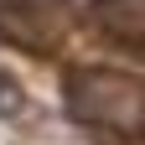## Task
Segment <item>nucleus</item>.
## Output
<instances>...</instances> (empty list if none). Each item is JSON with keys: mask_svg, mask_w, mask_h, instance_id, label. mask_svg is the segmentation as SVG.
Segmentation results:
<instances>
[{"mask_svg": "<svg viewBox=\"0 0 145 145\" xmlns=\"http://www.w3.org/2000/svg\"><path fill=\"white\" fill-rule=\"evenodd\" d=\"M62 109L88 130L145 140V78L124 67H72L62 78Z\"/></svg>", "mask_w": 145, "mask_h": 145, "instance_id": "f257e3e1", "label": "nucleus"}, {"mask_svg": "<svg viewBox=\"0 0 145 145\" xmlns=\"http://www.w3.org/2000/svg\"><path fill=\"white\" fill-rule=\"evenodd\" d=\"M67 31H72V10L62 0H0V42H10L16 52L47 57L62 47Z\"/></svg>", "mask_w": 145, "mask_h": 145, "instance_id": "f03ea898", "label": "nucleus"}, {"mask_svg": "<svg viewBox=\"0 0 145 145\" xmlns=\"http://www.w3.org/2000/svg\"><path fill=\"white\" fill-rule=\"evenodd\" d=\"M93 26L119 42L124 52L145 57V0H99L93 5Z\"/></svg>", "mask_w": 145, "mask_h": 145, "instance_id": "7ed1b4c3", "label": "nucleus"}]
</instances>
